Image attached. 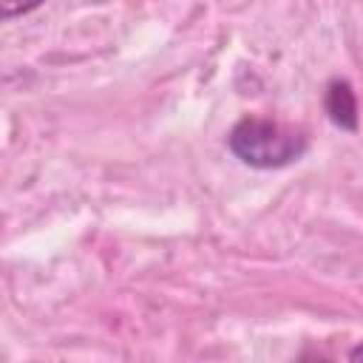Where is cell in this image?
<instances>
[{
    "label": "cell",
    "instance_id": "cell-1",
    "mask_svg": "<svg viewBox=\"0 0 363 363\" xmlns=\"http://www.w3.org/2000/svg\"><path fill=\"white\" fill-rule=\"evenodd\" d=\"M227 145L238 162L258 170L286 167L306 153V136L301 130L261 116H244L235 122Z\"/></svg>",
    "mask_w": 363,
    "mask_h": 363
},
{
    "label": "cell",
    "instance_id": "cell-3",
    "mask_svg": "<svg viewBox=\"0 0 363 363\" xmlns=\"http://www.w3.org/2000/svg\"><path fill=\"white\" fill-rule=\"evenodd\" d=\"M349 363H363V343L352 349V354H349Z\"/></svg>",
    "mask_w": 363,
    "mask_h": 363
},
{
    "label": "cell",
    "instance_id": "cell-4",
    "mask_svg": "<svg viewBox=\"0 0 363 363\" xmlns=\"http://www.w3.org/2000/svg\"><path fill=\"white\" fill-rule=\"evenodd\" d=\"M301 363H326V360H320V357H303Z\"/></svg>",
    "mask_w": 363,
    "mask_h": 363
},
{
    "label": "cell",
    "instance_id": "cell-2",
    "mask_svg": "<svg viewBox=\"0 0 363 363\" xmlns=\"http://www.w3.org/2000/svg\"><path fill=\"white\" fill-rule=\"evenodd\" d=\"M323 108L340 130H357V99L346 79H332L323 94Z\"/></svg>",
    "mask_w": 363,
    "mask_h": 363
}]
</instances>
